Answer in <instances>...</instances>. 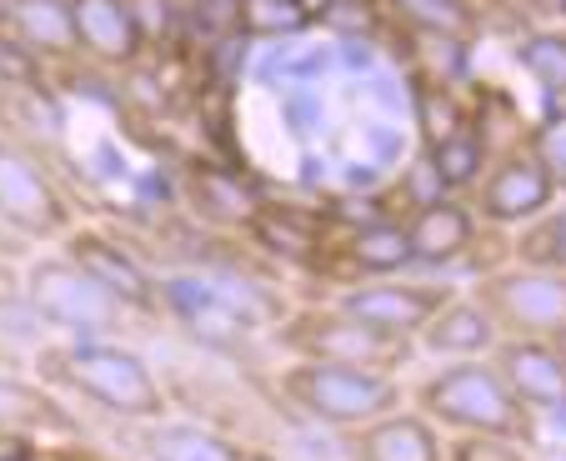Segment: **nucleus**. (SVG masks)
<instances>
[{"instance_id": "nucleus-29", "label": "nucleus", "mask_w": 566, "mask_h": 461, "mask_svg": "<svg viewBox=\"0 0 566 461\" xmlns=\"http://www.w3.org/2000/svg\"><path fill=\"white\" fill-rule=\"evenodd\" d=\"M11 301H21V271H15L11 261H0V312H6Z\"/></svg>"}, {"instance_id": "nucleus-27", "label": "nucleus", "mask_w": 566, "mask_h": 461, "mask_svg": "<svg viewBox=\"0 0 566 461\" xmlns=\"http://www.w3.org/2000/svg\"><path fill=\"white\" fill-rule=\"evenodd\" d=\"M447 461H536V451L516 437L461 431V437H447Z\"/></svg>"}, {"instance_id": "nucleus-25", "label": "nucleus", "mask_w": 566, "mask_h": 461, "mask_svg": "<svg viewBox=\"0 0 566 461\" xmlns=\"http://www.w3.org/2000/svg\"><path fill=\"white\" fill-rule=\"evenodd\" d=\"M516 261L542 271H566V206L556 211V201L542 216H532L526 226H516Z\"/></svg>"}, {"instance_id": "nucleus-26", "label": "nucleus", "mask_w": 566, "mask_h": 461, "mask_svg": "<svg viewBox=\"0 0 566 461\" xmlns=\"http://www.w3.org/2000/svg\"><path fill=\"white\" fill-rule=\"evenodd\" d=\"M526 150H532L536 166L552 176L556 196H566V101H552V111L526 130Z\"/></svg>"}, {"instance_id": "nucleus-18", "label": "nucleus", "mask_w": 566, "mask_h": 461, "mask_svg": "<svg viewBox=\"0 0 566 461\" xmlns=\"http://www.w3.org/2000/svg\"><path fill=\"white\" fill-rule=\"evenodd\" d=\"M6 31L25 45L41 65H65L81 61V45H75V15L71 0H15Z\"/></svg>"}, {"instance_id": "nucleus-8", "label": "nucleus", "mask_w": 566, "mask_h": 461, "mask_svg": "<svg viewBox=\"0 0 566 461\" xmlns=\"http://www.w3.org/2000/svg\"><path fill=\"white\" fill-rule=\"evenodd\" d=\"M61 256L86 271L126 316H156L160 312V281L150 276V271L140 266L136 251L120 247L116 237L91 231V226H71L61 241Z\"/></svg>"}, {"instance_id": "nucleus-4", "label": "nucleus", "mask_w": 566, "mask_h": 461, "mask_svg": "<svg viewBox=\"0 0 566 461\" xmlns=\"http://www.w3.org/2000/svg\"><path fill=\"white\" fill-rule=\"evenodd\" d=\"M281 352L301 356V362H332V366H361V371H386L401 376V366L417 356V342L391 336L381 326L361 322V316L342 312L336 301L326 306H301L291 322L276 332Z\"/></svg>"}, {"instance_id": "nucleus-7", "label": "nucleus", "mask_w": 566, "mask_h": 461, "mask_svg": "<svg viewBox=\"0 0 566 461\" xmlns=\"http://www.w3.org/2000/svg\"><path fill=\"white\" fill-rule=\"evenodd\" d=\"M0 226L15 237H65L71 231V201L41 166V156L0 136Z\"/></svg>"}, {"instance_id": "nucleus-2", "label": "nucleus", "mask_w": 566, "mask_h": 461, "mask_svg": "<svg viewBox=\"0 0 566 461\" xmlns=\"http://www.w3.org/2000/svg\"><path fill=\"white\" fill-rule=\"evenodd\" d=\"M411 407L441 431V437H461V431H486V437H516L526 441V411L506 391L502 371L492 356H467V362H447L431 376H421L411 391Z\"/></svg>"}, {"instance_id": "nucleus-30", "label": "nucleus", "mask_w": 566, "mask_h": 461, "mask_svg": "<svg viewBox=\"0 0 566 461\" xmlns=\"http://www.w3.org/2000/svg\"><path fill=\"white\" fill-rule=\"evenodd\" d=\"M552 346H556V356H562V362H566V326H562V332L552 336Z\"/></svg>"}, {"instance_id": "nucleus-31", "label": "nucleus", "mask_w": 566, "mask_h": 461, "mask_svg": "<svg viewBox=\"0 0 566 461\" xmlns=\"http://www.w3.org/2000/svg\"><path fill=\"white\" fill-rule=\"evenodd\" d=\"M11 6H15V0H0V25L11 21Z\"/></svg>"}, {"instance_id": "nucleus-1", "label": "nucleus", "mask_w": 566, "mask_h": 461, "mask_svg": "<svg viewBox=\"0 0 566 461\" xmlns=\"http://www.w3.org/2000/svg\"><path fill=\"white\" fill-rule=\"evenodd\" d=\"M45 376L61 381L65 391L86 397L91 407L111 411L120 421H146L166 417V387L150 371V362L136 346L116 342V336H75L61 342L55 352H45Z\"/></svg>"}, {"instance_id": "nucleus-24", "label": "nucleus", "mask_w": 566, "mask_h": 461, "mask_svg": "<svg viewBox=\"0 0 566 461\" xmlns=\"http://www.w3.org/2000/svg\"><path fill=\"white\" fill-rule=\"evenodd\" d=\"M516 65L536 81L546 101H566V31L562 25H542V31L516 41Z\"/></svg>"}, {"instance_id": "nucleus-16", "label": "nucleus", "mask_w": 566, "mask_h": 461, "mask_svg": "<svg viewBox=\"0 0 566 461\" xmlns=\"http://www.w3.org/2000/svg\"><path fill=\"white\" fill-rule=\"evenodd\" d=\"M496 342H502V332L486 316V306L471 291H451L437 306V316L421 326L417 352H431L441 362H467V356H492Z\"/></svg>"}, {"instance_id": "nucleus-28", "label": "nucleus", "mask_w": 566, "mask_h": 461, "mask_svg": "<svg viewBox=\"0 0 566 461\" xmlns=\"http://www.w3.org/2000/svg\"><path fill=\"white\" fill-rule=\"evenodd\" d=\"M45 65L0 25V91H41Z\"/></svg>"}, {"instance_id": "nucleus-13", "label": "nucleus", "mask_w": 566, "mask_h": 461, "mask_svg": "<svg viewBox=\"0 0 566 461\" xmlns=\"http://www.w3.org/2000/svg\"><path fill=\"white\" fill-rule=\"evenodd\" d=\"M346 461H447V437L417 407H396L366 427L342 431Z\"/></svg>"}, {"instance_id": "nucleus-5", "label": "nucleus", "mask_w": 566, "mask_h": 461, "mask_svg": "<svg viewBox=\"0 0 566 461\" xmlns=\"http://www.w3.org/2000/svg\"><path fill=\"white\" fill-rule=\"evenodd\" d=\"M21 301L35 312V322L61 332L65 342H75V336H116L120 322H126L116 301L65 256L31 261L21 276Z\"/></svg>"}, {"instance_id": "nucleus-20", "label": "nucleus", "mask_w": 566, "mask_h": 461, "mask_svg": "<svg viewBox=\"0 0 566 461\" xmlns=\"http://www.w3.org/2000/svg\"><path fill=\"white\" fill-rule=\"evenodd\" d=\"M251 237H256L261 251H271V256L291 261V266H321V251H326V241H321V221L306 211H296V206H261V211L247 216Z\"/></svg>"}, {"instance_id": "nucleus-6", "label": "nucleus", "mask_w": 566, "mask_h": 461, "mask_svg": "<svg viewBox=\"0 0 566 461\" xmlns=\"http://www.w3.org/2000/svg\"><path fill=\"white\" fill-rule=\"evenodd\" d=\"M471 296L486 306L502 336H536L552 342L566 326V271H542V266H496L471 286Z\"/></svg>"}, {"instance_id": "nucleus-15", "label": "nucleus", "mask_w": 566, "mask_h": 461, "mask_svg": "<svg viewBox=\"0 0 566 461\" xmlns=\"http://www.w3.org/2000/svg\"><path fill=\"white\" fill-rule=\"evenodd\" d=\"M407 241H411V266H457L461 256H471L476 247V211L457 196H431L411 211L407 221Z\"/></svg>"}, {"instance_id": "nucleus-10", "label": "nucleus", "mask_w": 566, "mask_h": 461, "mask_svg": "<svg viewBox=\"0 0 566 461\" xmlns=\"http://www.w3.org/2000/svg\"><path fill=\"white\" fill-rule=\"evenodd\" d=\"M471 191H476L471 196L476 221H492V226H526L532 216H542L546 206L556 201L552 176L536 166V156L526 146L496 156V161L486 166V176H481Z\"/></svg>"}, {"instance_id": "nucleus-22", "label": "nucleus", "mask_w": 566, "mask_h": 461, "mask_svg": "<svg viewBox=\"0 0 566 461\" xmlns=\"http://www.w3.org/2000/svg\"><path fill=\"white\" fill-rule=\"evenodd\" d=\"M386 11L407 31L427 35V41H467L476 31V6L471 0H386Z\"/></svg>"}, {"instance_id": "nucleus-19", "label": "nucleus", "mask_w": 566, "mask_h": 461, "mask_svg": "<svg viewBox=\"0 0 566 461\" xmlns=\"http://www.w3.org/2000/svg\"><path fill=\"white\" fill-rule=\"evenodd\" d=\"M342 247V266L352 281H376V276H401V271L411 266V241H407V221H386V216H376V221H361L346 231V241H336ZM346 281V286H352Z\"/></svg>"}, {"instance_id": "nucleus-3", "label": "nucleus", "mask_w": 566, "mask_h": 461, "mask_svg": "<svg viewBox=\"0 0 566 461\" xmlns=\"http://www.w3.org/2000/svg\"><path fill=\"white\" fill-rule=\"evenodd\" d=\"M276 391L301 421L332 427V431L366 427V421L386 417V411L407 407L401 376L361 371V366H332V362H301V356H291L281 366Z\"/></svg>"}, {"instance_id": "nucleus-14", "label": "nucleus", "mask_w": 566, "mask_h": 461, "mask_svg": "<svg viewBox=\"0 0 566 461\" xmlns=\"http://www.w3.org/2000/svg\"><path fill=\"white\" fill-rule=\"evenodd\" d=\"M140 451H146V461H276L256 441H241L231 431L206 427V421H191V417L146 421Z\"/></svg>"}, {"instance_id": "nucleus-23", "label": "nucleus", "mask_w": 566, "mask_h": 461, "mask_svg": "<svg viewBox=\"0 0 566 461\" xmlns=\"http://www.w3.org/2000/svg\"><path fill=\"white\" fill-rule=\"evenodd\" d=\"M316 25V0H241V41H291Z\"/></svg>"}, {"instance_id": "nucleus-12", "label": "nucleus", "mask_w": 566, "mask_h": 461, "mask_svg": "<svg viewBox=\"0 0 566 461\" xmlns=\"http://www.w3.org/2000/svg\"><path fill=\"white\" fill-rule=\"evenodd\" d=\"M75 45L91 65L130 71L146 55V25L136 15V0H71Z\"/></svg>"}, {"instance_id": "nucleus-11", "label": "nucleus", "mask_w": 566, "mask_h": 461, "mask_svg": "<svg viewBox=\"0 0 566 461\" xmlns=\"http://www.w3.org/2000/svg\"><path fill=\"white\" fill-rule=\"evenodd\" d=\"M492 366L502 371L516 407L532 417H566V362L552 342L536 336H502L492 346Z\"/></svg>"}, {"instance_id": "nucleus-21", "label": "nucleus", "mask_w": 566, "mask_h": 461, "mask_svg": "<svg viewBox=\"0 0 566 461\" xmlns=\"http://www.w3.org/2000/svg\"><path fill=\"white\" fill-rule=\"evenodd\" d=\"M0 431L6 437H35V431H71V417L51 391L31 387L21 376H0Z\"/></svg>"}, {"instance_id": "nucleus-9", "label": "nucleus", "mask_w": 566, "mask_h": 461, "mask_svg": "<svg viewBox=\"0 0 566 461\" xmlns=\"http://www.w3.org/2000/svg\"><path fill=\"white\" fill-rule=\"evenodd\" d=\"M457 286L447 281H396V276H376V281H352V286L336 296V306L361 322L381 326L391 336H407L417 342L421 326L437 316V306L451 296Z\"/></svg>"}, {"instance_id": "nucleus-17", "label": "nucleus", "mask_w": 566, "mask_h": 461, "mask_svg": "<svg viewBox=\"0 0 566 461\" xmlns=\"http://www.w3.org/2000/svg\"><path fill=\"white\" fill-rule=\"evenodd\" d=\"M492 166V140L476 116H461V126H451L447 136H437L427 146V171L437 181V196H461L486 176Z\"/></svg>"}]
</instances>
